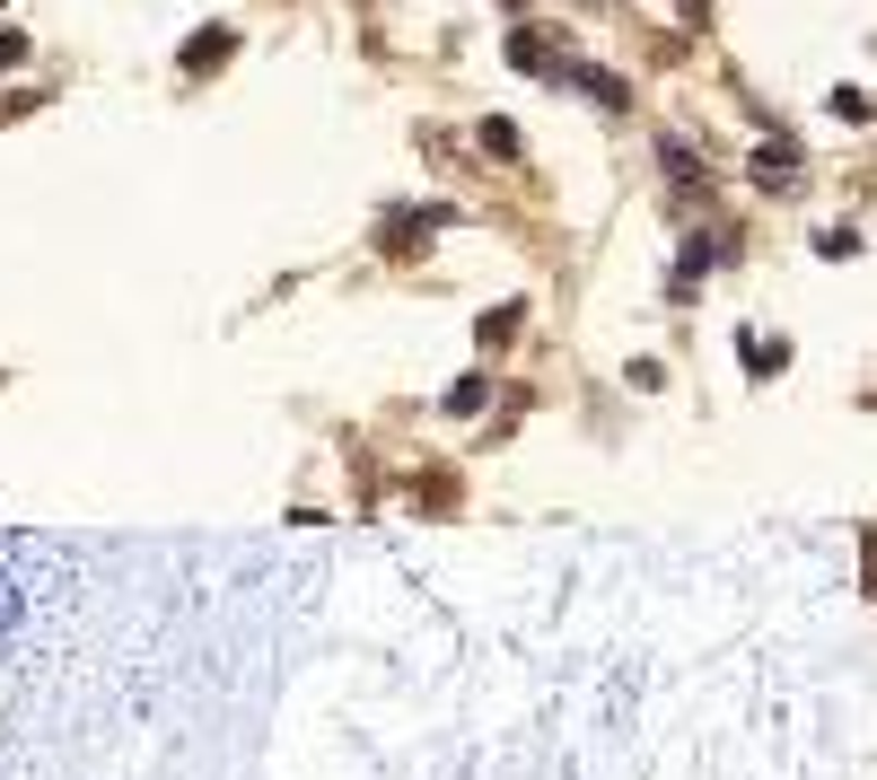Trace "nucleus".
Masks as SVG:
<instances>
[{"label": "nucleus", "mask_w": 877, "mask_h": 780, "mask_svg": "<svg viewBox=\"0 0 877 780\" xmlns=\"http://www.w3.org/2000/svg\"><path fill=\"white\" fill-rule=\"evenodd\" d=\"M18 53H27V44H18V35H9V27H0V62H18Z\"/></svg>", "instance_id": "423d86ee"}, {"label": "nucleus", "mask_w": 877, "mask_h": 780, "mask_svg": "<svg viewBox=\"0 0 877 780\" xmlns=\"http://www.w3.org/2000/svg\"><path fill=\"white\" fill-rule=\"evenodd\" d=\"M781 368H790V342H781V334H772V342L747 334V377H781Z\"/></svg>", "instance_id": "f257e3e1"}, {"label": "nucleus", "mask_w": 877, "mask_h": 780, "mask_svg": "<svg viewBox=\"0 0 877 780\" xmlns=\"http://www.w3.org/2000/svg\"><path fill=\"white\" fill-rule=\"evenodd\" d=\"M211 62H229V27H202V35L185 44V71H211Z\"/></svg>", "instance_id": "f03ea898"}, {"label": "nucleus", "mask_w": 877, "mask_h": 780, "mask_svg": "<svg viewBox=\"0 0 877 780\" xmlns=\"http://www.w3.org/2000/svg\"><path fill=\"white\" fill-rule=\"evenodd\" d=\"M790 167H798V149H754V176L763 185H790Z\"/></svg>", "instance_id": "20e7f679"}, {"label": "nucleus", "mask_w": 877, "mask_h": 780, "mask_svg": "<svg viewBox=\"0 0 877 780\" xmlns=\"http://www.w3.org/2000/svg\"><path fill=\"white\" fill-rule=\"evenodd\" d=\"M509 62H518V71H544V35L518 27V35H509Z\"/></svg>", "instance_id": "7ed1b4c3"}, {"label": "nucleus", "mask_w": 877, "mask_h": 780, "mask_svg": "<svg viewBox=\"0 0 877 780\" xmlns=\"http://www.w3.org/2000/svg\"><path fill=\"white\" fill-rule=\"evenodd\" d=\"M483 149H492V158H518V123H501V114H492V123H483Z\"/></svg>", "instance_id": "39448f33"}]
</instances>
